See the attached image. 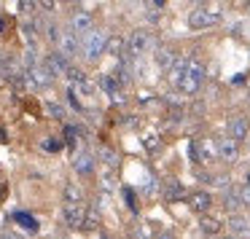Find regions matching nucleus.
Masks as SVG:
<instances>
[{"label": "nucleus", "instance_id": "f257e3e1", "mask_svg": "<svg viewBox=\"0 0 250 239\" xmlns=\"http://www.w3.org/2000/svg\"><path fill=\"white\" fill-rule=\"evenodd\" d=\"M169 81L178 86V92L183 94H196L202 89V81H205V65L196 62L194 57H180L178 65L169 73Z\"/></svg>", "mask_w": 250, "mask_h": 239}, {"label": "nucleus", "instance_id": "f03ea898", "mask_svg": "<svg viewBox=\"0 0 250 239\" xmlns=\"http://www.w3.org/2000/svg\"><path fill=\"white\" fill-rule=\"evenodd\" d=\"M223 19V8L218 6V3H210V6H196L194 11L188 14V24L191 30H207V27H215V24H221Z\"/></svg>", "mask_w": 250, "mask_h": 239}, {"label": "nucleus", "instance_id": "7ed1b4c3", "mask_svg": "<svg viewBox=\"0 0 250 239\" xmlns=\"http://www.w3.org/2000/svg\"><path fill=\"white\" fill-rule=\"evenodd\" d=\"M188 156L194 164L218 159V140H210V137H196V140H191L188 142Z\"/></svg>", "mask_w": 250, "mask_h": 239}, {"label": "nucleus", "instance_id": "20e7f679", "mask_svg": "<svg viewBox=\"0 0 250 239\" xmlns=\"http://www.w3.org/2000/svg\"><path fill=\"white\" fill-rule=\"evenodd\" d=\"M105 49H108V35H105L103 30H92V33L83 38V57H86L89 62H97Z\"/></svg>", "mask_w": 250, "mask_h": 239}, {"label": "nucleus", "instance_id": "39448f33", "mask_svg": "<svg viewBox=\"0 0 250 239\" xmlns=\"http://www.w3.org/2000/svg\"><path fill=\"white\" fill-rule=\"evenodd\" d=\"M153 46V35L148 33L146 27L135 30V33L129 35V40H126V49H129V57H143L148 49Z\"/></svg>", "mask_w": 250, "mask_h": 239}, {"label": "nucleus", "instance_id": "423d86ee", "mask_svg": "<svg viewBox=\"0 0 250 239\" xmlns=\"http://www.w3.org/2000/svg\"><path fill=\"white\" fill-rule=\"evenodd\" d=\"M92 30H94V19L89 11H76L70 17V33L76 35V38H86Z\"/></svg>", "mask_w": 250, "mask_h": 239}, {"label": "nucleus", "instance_id": "0eeeda50", "mask_svg": "<svg viewBox=\"0 0 250 239\" xmlns=\"http://www.w3.org/2000/svg\"><path fill=\"white\" fill-rule=\"evenodd\" d=\"M248 135H250V121L245 119V116H231V119H229V124H226V137L242 142Z\"/></svg>", "mask_w": 250, "mask_h": 239}, {"label": "nucleus", "instance_id": "6e6552de", "mask_svg": "<svg viewBox=\"0 0 250 239\" xmlns=\"http://www.w3.org/2000/svg\"><path fill=\"white\" fill-rule=\"evenodd\" d=\"M229 231L234 239H250V218L237 212V215L229 218Z\"/></svg>", "mask_w": 250, "mask_h": 239}, {"label": "nucleus", "instance_id": "1a4fd4ad", "mask_svg": "<svg viewBox=\"0 0 250 239\" xmlns=\"http://www.w3.org/2000/svg\"><path fill=\"white\" fill-rule=\"evenodd\" d=\"M218 159H223V161H237L239 159V142L231 140V137H221L218 140Z\"/></svg>", "mask_w": 250, "mask_h": 239}, {"label": "nucleus", "instance_id": "9d476101", "mask_svg": "<svg viewBox=\"0 0 250 239\" xmlns=\"http://www.w3.org/2000/svg\"><path fill=\"white\" fill-rule=\"evenodd\" d=\"M78 49H81V43H78V38L70 33V30H65L62 33V38H60V43H57V51H60L65 60H70V57H76L78 54Z\"/></svg>", "mask_w": 250, "mask_h": 239}, {"label": "nucleus", "instance_id": "9b49d317", "mask_svg": "<svg viewBox=\"0 0 250 239\" xmlns=\"http://www.w3.org/2000/svg\"><path fill=\"white\" fill-rule=\"evenodd\" d=\"M46 70L51 73V76H67V70H70V65H67V60L60 54V51H51L49 57H46Z\"/></svg>", "mask_w": 250, "mask_h": 239}, {"label": "nucleus", "instance_id": "f8f14e48", "mask_svg": "<svg viewBox=\"0 0 250 239\" xmlns=\"http://www.w3.org/2000/svg\"><path fill=\"white\" fill-rule=\"evenodd\" d=\"M210 204H212V196L207 194V191H196V194L188 196V207L196 212V215H207Z\"/></svg>", "mask_w": 250, "mask_h": 239}, {"label": "nucleus", "instance_id": "ddd939ff", "mask_svg": "<svg viewBox=\"0 0 250 239\" xmlns=\"http://www.w3.org/2000/svg\"><path fill=\"white\" fill-rule=\"evenodd\" d=\"M73 169H76L81 178H89V175L94 172V156H92V153H86V151L76 153V159H73Z\"/></svg>", "mask_w": 250, "mask_h": 239}, {"label": "nucleus", "instance_id": "4468645a", "mask_svg": "<svg viewBox=\"0 0 250 239\" xmlns=\"http://www.w3.org/2000/svg\"><path fill=\"white\" fill-rule=\"evenodd\" d=\"M178 60H180V57L175 54L172 49H167V46H164V49H156V65L162 67V70L167 73V76L172 73V67L178 65Z\"/></svg>", "mask_w": 250, "mask_h": 239}, {"label": "nucleus", "instance_id": "2eb2a0df", "mask_svg": "<svg viewBox=\"0 0 250 239\" xmlns=\"http://www.w3.org/2000/svg\"><path fill=\"white\" fill-rule=\"evenodd\" d=\"M83 218H86V212H83L81 204H65V223L70 228H81Z\"/></svg>", "mask_w": 250, "mask_h": 239}, {"label": "nucleus", "instance_id": "dca6fc26", "mask_svg": "<svg viewBox=\"0 0 250 239\" xmlns=\"http://www.w3.org/2000/svg\"><path fill=\"white\" fill-rule=\"evenodd\" d=\"M11 220L17 223V226H22V228H27V231H38V220H35L33 215H30V212H14L11 215Z\"/></svg>", "mask_w": 250, "mask_h": 239}, {"label": "nucleus", "instance_id": "f3484780", "mask_svg": "<svg viewBox=\"0 0 250 239\" xmlns=\"http://www.w3.org/2000/svg\"><path fill=\"white\" fill-rule=\"evenodd\" d=\"M183 188H180V183H175V180H164V199L167 201H180L183 199Z\"/></svg>", "mask_w": 250, "mask_h": 239}, {"label": "nucleus", "instance_id": "a211bd4d", "mask_svg": "<svg viewBox=\"0 0 250 239\" xmlns=\"http://www.w3.org/2000/svg\"><path fill=\"white\" fill-rule=\"evenodd\" d=\"M105 51H110L113 57H119V60H124L126 54H129V49H126V40L124 38H108V49Z\"/></svg>", "mask_w": 250, "mask_h": 239}, {"label": "nucleus", "instance_id": "6ab92c4d", "mask_svg": "<svg viewBox=\"0 0 250 239\" xmlns=\"http://www.w3.org/2000/svg\"><path fill=\"white\" fill-rule=\"evenodd\" d=\"M199 228L207 234V237H215V234L223 228V223H221V220H215V218H210V215H202V220H199Z\"/></svg>", "mask_w": 250, "mask_h": 239}, {"label": "nucleus", "instance_id": "aec40b11", "mask_svg": "<svg viewBox=\"0 0 250 239\" xmlns=\"http://www.w3.org/2000/svg\"><path fill=\"white\" fill-rule=\"evenodd\" d=\"M83 191L76 183H65V204H81Z\"/></svg>", "mask_w": 250, "mask_h": 239}, {"label": "nucleus", "instance_id": "412c9836", "mask_svg": "<svg viewBox=\"0 0 250 239\" xmlns=\"http://www.w3.org/2000/svg\"><path fill=\"white\" fill-rule=\"evenodd\" d=\"M100 86L105 89V94H110V97H116V92L121 89V83L116 81V76H103V78H100Z\"/></svg>", "mask_w": 250, "mask_h": 239}, {"label": "nucleus", "instance_id": "4be33fe9", "mask_svg": "<svg viewBox=\"0 0 250 239\" xmlns=\"http://www.w3.org/2000/svg\"><path fill=\"white\" fill-rule=\"evenodd\" d=\"M223 207H226V210H231V215H237V210L242 207V199H239V194H231V191H226V196H223Z\"/></svg>", "mask_w": 250, "mask_h": 239}, {"label": "nucleus", "instance_id": "5701e85b", "mask_svg": "<svg viewBox=\"0 0 250 239\" xmlns=\"http://www.w3.org/2000/svg\"><path fill=\"white\" fill-rule=\"evenodd\" d=\"M100 159H103V161L108 164L110 169H116V167H119V156H116V151H113V148H100Z\"/></svg>", "mask_w": 250, "mask_h": 239}, {"label": "nucleus", "instance_id": "b1692460", "mask_svg": "<svg viewBox=\"0 0 250 239\" xmlns=\"http://www.w3.org/2000/svg\"><path fill=\"white\" fill-rule=\"evenodd\" d=\"M121 194H124V199H126V207H129L132 212H137V199H135V191H132L129 185H124V188H121Z\"/></svg>", "mask_w": 250, "mask_h": 239}, {"label": "nucleus", "instance_id": "393cba45", "mask_svg": "<svg viewBox=\"0 0 250 239\" xmlns=\"http://www.w3.org/2000/svg\"><path fill=\"white\" fill-rule=\"evenodd\" d=\"M97 223H100V212L92 207V210L86 212V218H83V228H97Z\"/></svg>", "mask_w": 250, "mask_h": 239}, {"label": "nucleus", "instance_id": "a878e982", "mask_svg": "<svg viewBox=\"0 0 250 239\" xmlns=\"http://www.w3.org/2000/svg\"><path fill=\"white\" fill-rule=\"evenodd\" d=\"M132 239H151V228L148 226H135V231H132Z\"/></svg>", "mask_w": 250, "mask_h": 239}, {"label": "nucleus", "instance_id": "bb28decb", "mask_svg": "<svg viewBox=\"0 0 250 239\" xmlns=\"http://www.w3.org/2000/svg\"><path fill=\"white\" fill-rule=\"evenodd\" d=\"M43 151L57 153V151H62V142L60 140H43Z\"/></svg>", "mask_w": 250, "mask_h": 239}, {"label": "nucleus", "instance_id": "cd10ccee", "mask_svg": "<svg viewBox=\"0 0 250 239\" xmlns=\"http://www.w3.org/2000/svg\"><path fill=\"white\" fill-rule=\"evenodd\" d=\"M239 199H242V207H250V185H242V191H239Z\"/></svg>", "mask_w": 250, "mask_h": 239}, {"label": "nucleus", "instance_id": "c85d7f7f", "mask_svg": "<svg viewBox=\"0 0 250 239\" xmlns=\"http://www.w3.org/2000/svg\"><path fill=\"white\" fill-rule=\"evenodd\" d=\"M22 30H24V35H27L30 40H35V24H33V22H27V24H24Z\"/></svg>", "mask_w": 250, "mask_h": 239}, {"label": "nucleus", "instance_id": "c756f323", "mask_svg": "<svg viewBox=\"0 0 250 239\" xmlns=\"http://www.w3.org/2000/svg\"><path fill=\"white\" fill-rule=\"evenodd\" d=\"M49 113L54 116V119H62V116H65V113H62V108H60V105H49Z\"/></svg>", "mask_w": 250, "mask_h": 239}, {"label": "nucleus", "instance_id": "7c9ffc66", "mask_svg": "<svg viewBox=\"0 0 250 239\" xmlns=\"http://www.w3.org/2000/svg\"><path fill=\"white\" fill-rule=\"evenodd\" d=\"M35 6H38V3H27V0H22V3H19V8H22V11H33Z\"/></svg>", "mask_w": 250, "mask_h": 239}, {"label": "nucleus", "instance_id": "2f4dec72", "mask_svg": "<svg viewBox=\"0 0 250 239\" xmlns=\"http://www.w3.org/2000/svg\"><path fill=\"white\" fill-rule=\"evenodd\" d=\"M3 30H6V19L0 17V33H3Z\"/></svg>", "mask_w": 250, "mask_h": 239}, {"label": "nucleus", "instance_id": "473e14b6", "mask_svg": "<svg viewBox=\"0 0 250 239\" xmlns=\"http://www.w3.org/2000/svg\"><path fill=\"white\" fill-rule=\"evenodd\" d=\"M159 239H175V237H172V234H162Z\"/></svg>", "mask_w": 250, "mask_h": 239}, {"label": "nucleus", "instance_id": "72a5a7b5", "mask_svg": "<svg viewBox=\"0 0 250 239\" xmlns=\"http://www.w3.org/2000/svg\"><path fill=\"white\" fill-rule=\"evenodd\" d=\"M229 239H234V237H229Z\"/></svg>", "mask_w": 250, "mask_h": 239}]
</instances>
